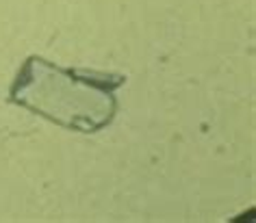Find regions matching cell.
Listing matches in <instances>:
<instances>
[{"label": "cell", "instance_id": "6da1fadb", "mask_svg": "<svg viewBox=\"0 0 256 223\" xmlns=\"http://www.w3.org/2000/svg\"><path fill=\"white\" fill-rule=\"evenodd\" d=\"M126 76L66 69L44 56H28L9 89V102L72 132L94 135L118 115L115 91Z\"/></svg>", "mask_w": 256, "mask_h": 223}]
</instances>
